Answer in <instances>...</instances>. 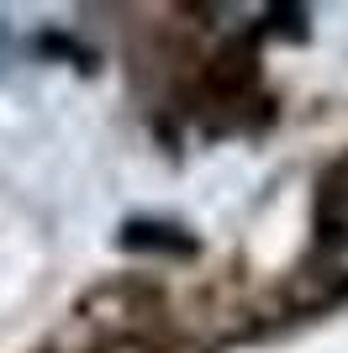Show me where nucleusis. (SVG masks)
Listing matches in <instances>:
<instances>
[{
  "instance_id": "f257e3e1",
  "label": "nucleus",
  "mask_w": 348,
  "mask_h": 353,
  "mask_svg": "<svg viewBox=\"0 0 348 353\" xmlns=\"http://www.w3.org/2000/svg\"><path fill=\"white\" fill-rule=\"evenodd\" d=\"M101 353H164L159 343H143V338H116V343H106Z\"/></svg>"
}]
</instances>
